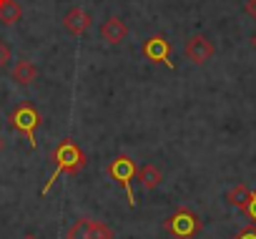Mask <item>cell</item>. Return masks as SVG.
I'll return each instance as SVG.
<instances>
[{"label": "cell", "mask_w": 256, "mask_h": 239, "mask_svg": "<svg viewBox=\"0 0 256 239\" xmlns=\"http://www.w3.org/2000/svg\"><path fill=\"white\" fill-rule=\"evenodd\" d=\"M246 13L256 21V0H246Z\"/></svg>", "instance_id": "18"}, {"label": "cell", "mask_w": 256, "mask_h": 239, "mask_svg": "<svg viewBox=\"0 0 256 239\" xmlns=\"http://www.w3.org/2000/svg\"><path fill=\"white\" fill-rule=\"evenodd\" d=\"M226 199H228V204H231V206L244 209V206H246V201L251 199V189H248L246 184H236V186L226 194Z\"/></svg>", "instance_id": "12"}, {"label": "cell", "mask_w": 256, "mask_h": 239, "mask_svg": "<svg viewBox=\"0 0 256 239\" xmlns=\"http://www.w3.org/2000/svg\"><path fill=\"white\" fill-rule=\"evenodd\" d=\"M36 76H38V68L30 61H16V66H13V81L16 83L28 86V83L36 81Z\"/></svg>", "instance_id": "10"}, {"label": "cell", "mask_w": 256, "mask_h": 239, "mask_svg": "<svg viewBox=\"0 0 256 239\" xmlns=\"http://www.w3.org/2000/svg\"><path fill=\"white\" fill-rule=\"evenodd\" d=\"M100 38L106 41V43H110V46H116V43H123L126 38H128V26L120 21V18H108L103 26H100Z\"/></svg>", "instance_id": "7"}, {"label": "cell", "mask_w": 256, "mask_h": 239, "mask_svg": "<svg viewBox=\"0 0 256 239\" xmlns=\"http://www.w3.org/2000/svg\"><path fill=\"white\" fill-rule=\"evenodd\" d=\"M23 239H38V236H36V234H26Z\"/></svg>", "instance_id": "19"}, {"label": "cell", "mask_w": 256, "mask_h": 239, "mask_svg": "<svg viewBox=\"0 0 256 239\" xmlns=\"http://www.w3.org/2000/svg\"><path fill=\"white\" fill-rule=\"evenodd\" d=\"M66 239H90V219L80 216L78 221H73V226L68 229Z\"/></svg>", "instance_id": "13"}, {"label": "cell", "mask_w": 256, "mask_h": 239, "mask_svg": "<svg viewBox=\"0 0 256 239\" xmlns=\"http://www.w3.org/2000/svg\"><path fill=\"white\" fill-rule=\"evenodd\" d=\"M234 239H256V224H251V226H244Z\"/></svg>", "instance_id": "17"}, {"label": "cell", "mask_w": 256, "mask_h": 239, "mask_svg": "<svg viewBox=\"0 0 256 239\" xmlns=\"http://www.w3.org/2000/svg\"><path fill=\"white\" fill-rule=\"evenodd\" d=\"M90 23H93V18H90L86 11H80V8L68 11V13H66V18H63L66 31H68V33H73V36H83V33L90 28Z\"/></svg>", "instance_id": "8"}, {"label": "cell", "mask_w": 256, "mask_h": 239, "mask_svg": "<svg viewBox=\"0 0 256 239\" xmlns=\"http://www.w3.org/2000/svg\"><path fill=\"white\" fill-rule=\"evenodd\" d=\"M164 229H166L168 234H174L176 239H194V236L201 231V219H198V214H196L194 209L181 206V209H176V211L164 221Z\"/></svg>", "instance_id": "3"}, {"label": "cell", "mask_w": 256, "mask_h": 239, "mask_svg": "<svg viewBox=\"0 0 256 239\" xmlns=\"http://www.w3.org/2000/svg\"><path fill=\"white\" fill-rule=\"evenodd\" d=\"M53 164H56V169H53V174L48 176L46 186L40 189V196H46V194L50 191V186L58 181L60 174H70V176H73V174L83 171L86 164H88V156H86V151H83L73 139H63V141L53 149Z\"/></svg>", "instance_id": "1"}, {"label": "cell", "mask_w": 256, "mask_h": 239, "mask_svg": "<svg viewBox=\"0 0 256 239\" xmlns=\"http://www.w3.org/2000/svg\"><path fill=\"white\" fill-rule=\"evenodd\" d=\"M251 46H254V48H256V33H254V38H251Z\"/></svg>", "instance_id": "20"}, {"label": "cell", "mask_w": 256, "mask_h": 239, "mask_svg": "<svg viewBox=\"0 0 256 239\" xmlns=\"http://www.w3.org/2000/svg\"><path fill=\"white\" fill-rule=\"evenodd\" d=\"M10 58H13V51H10V46H6L3 41H0V68H6V66L10 63Z\"/></svg>", "instance_id": "16"}, {"label": "cell", "mask_w": 256, "mask_h": 239, "mask_svg": "<svg viewBox=\"0 0 256 239\" xmlns=\"http://www.w3.org/2000/svg\"><path fill=\"white\" fill-rule=\"evenodd\" d=\"M108 174L113 181H118L126 191V199L131 206H136V196H134V189H131V181L138 176V166L131 156H116L110 164H108Z\"/></svg>", "instance_id": "4"}, {"label": "cell", "mask_w": 256, "mask_h": 239, "mask_svg": "<svg viewBox=\"0 0 256 239\" xmlns=\"http://www.w3.org/2000/svg\"><path fill=\"white\" fill-rule=\"evenodd\" d=\"M0 146H3V144H0Z\"/></svg>", "instance_id": "21"}, {"label": "cell", "mask_w": 256, "mask_h": 239, "mask_svg": "<svg viewBox=\"0 0 256 239\" xmlns=\"http://www.w3.org/2000/svg\"><path fill=\"white\" fill-rule=\"evenodd\" d=\"M214 53H216V48L206 36H191L188 43H186V58L196 66H204L206 61H211Z\"/></svg>", "instance_id": "6"}, {"label": "cell", "mask_w": 256, "mask_h": 239, "mask_svg": "<svg viewBox=\"0 0 256 239\" xmlns=\"http://www.w3.org/2000/svg\"><path fill=\"white\" fill-rule=\"evenodd\" d=\"M244 214L256 224V191H251V199L246 201V206H244Z\"/></svg>", "instance_id": "15"}, {"label": "cell", "mask_w": 256, "mask_h": 239, "mask_svg": "<svg viewBox=\"0 0 256 239\" xmlns=\"http://www.w3.org/2000/svg\"><path fill=\"white\" fill-rule=\"evenodd\" d=\"M171 43L164 38V36H151L146 43H144V56L151 61V63H164V66H168L171 71L176 68V63L171 61Z\"/></svg>", "instance_id": "5"}, {"label": "cell", "mask_w": 256, "mask_h": 239, "mask_svg": "<svg viewBox=\"0 0 256 239\" xmlns=\"http://www.w3.org/2000/svg\"><path fill=\"white\" fill-rule=\"evenodd\" d=\"M10 126L16 129V131H20L26 139H28V144H30V149H36L38 146V141H36V131H38V126H40V113H38V108L33 106V103H18L13 111H10Z\"/></svg>", "instance_id": "2"}, {"label": "cell", "mask_w": 256, "mask_h": 239, "mask_svg": "<svg viewBox=\"0 0 256 239\" xmlns=\"http://www.w3.org/2000/svg\"><path fill=\"white\" fill-rule=\"evenodd\" d=\"M20 18H23V8L18 0H0V23L16 26Z\"/></svg>", "instance_id": "9"}, {"label": "cell", "mask_w": 256, "mask_h": 239, "mask_svg": "<svg viewBox=\"0 0 256 239\" xmlns=\"http://www.w3.org/2000/svg\"><path fill=\"white\" fill-rule=\"evenodd\" d=\"M90 239H113V229L103 221H93L90 219Z\"/></svg>", "instance_id": "14"}, {"label": "cell", "mask_w": 256, "mask_h": 239, "mask_svg": "<svg viewBox=\"0 0 256 239\" xmlns=\"http://www.w3.org/2000/svg\"><path fill=\"white\" fill-rule=\"evenodd\" d=\"M138 176H141L144 189H148V191H154V189H156V186H161V181H164L161 169H156L154 164H146L144 169H138Z\"/></svg>", "instance_id": "11"}]
</instances>
